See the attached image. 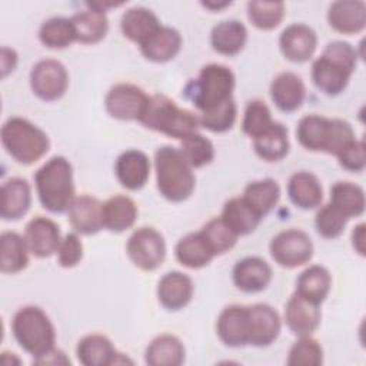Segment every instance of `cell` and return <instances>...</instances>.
<instances>
[{
	"mask_svg": "<svg viewBox=\"0 0 366 366\" xmlns=\"http://www.w3.org/2000/svg\"><path fill=\"white\" fill-rule=\"evenodd\" d=\"M242 199L263 219L280 199V187L273 179H260L246 184Z\"/></svg>",
	"mask_w": 366,
	"mask_h": 366,
	"instance_id": "cell-37",
	"label": "cell"
},
{
	"mask_svg": "<svg viewBox=\"0 0 366 366\" xmlns=\"http://www.w3.org/2000/svg\"><path fill=\"white\" fill-rule=\"evenodd\" d=\"M11 332L19 346L34 360L54 349V326L39 306L20 307L13 316Z\"/></svg>",
	"mask_w": 366,
	"mask_h": 366,
	"instance_id": "cell-5",
	"label": "cell"
},
{
	"mask_svg": "<svg viewBox=\"0 0 366 366\" xmlns=\"http://www.w3.org/2000/svg\"><path fill=\"white\" fill-rule=\"evenodd\" d=\"M76 356L84 366H109L129 362L122 353H117L112 340L99 333L81 337L76 346Z\"/></svg>",
	"mask_w": 366,
	"mask_h": 366,
	"instance_id": "cell-20",
	"label": "cell"
},
{
	"mask_svg": "<svg viewBox=\"0 0 366 366\" xmlns=\"http://www.w3.org/2000/svg\"><path fill=\"white\" fill-rule=\"evenodd\" d=\"M247 41L246 26L234 19L217 23L210 33V44L214 51L223 56L239 54Z\"/></svg>",
	"mask_w": 366,
	"mask_h": 366,
	"instance_id": "cell-27",
	"label": "cell"
},
{
	"mask_svg": "<svg viewBox=\"0 0 366 366\" xmlns=\"http://www.w3.org/2000/svg\"><path fill=\"white\" fill-rule=\"evenodd\" d=\"M356 49L342 40L326 44L323 53L312 64L313 84L326 96L340 94L357 66Z\"/></svg>",
	"mask_w": 366,
	"mask_h": 366,
	"instance_id": "cell-1",
	"label": "cell"
},
{
	"mask_svg": "<svg viewBox=\"0 0 366 366\" xmlns=\"http://www.w3.org/2000/svg\"><path fill=\"white\" fill-rule=\"evenodd\" d=\"M186 349L179 337L160 335L146 347L144 362L150 366H179L184 362Z\"/></svg>",
	"mask_w": 366,
	"mask_h": 366,
	"instance_id": "cell-33",
	"label": "cell"
},
{
	"mask_svg": "<svg viewBox=\"0 0 366 366\" xmlns=\"http://www.w3.org/2000/svg\"><path fill=\"white\" fill-rule=\"evenodd\" d=\"M149 96L143 89L130 83L114 84L104 97V107L117 120H140Z\"/></svg>",
	"mask_w": 366,
	"mask_h": 366,
	"instance_id": "cell-11",
	"label": "cell"
},
{
	"mask_svg": "<svg viewBox=\"0 0 366 366\" xmlns=\"http://www.w3.org/2000/svg\"><path fill=\"white\" fill-rule=\"evenodd\" d=\"M17 64V53L13 49L1 47V77H6Z\"/></svg>",
	"mask_w": 366,
	"mask_h": 366,
	"instance_id": "cell-51",
	"label": "cell"
},
{
	"mask_svg": "<svg viewBox=\"0 0 366 366\" xmlns=\"http://www.w3.org/2000/svg\"><path fill=\"white\" fill-rule=\"evenodd\" d=\"M234 86V74L227 66L210 63L203 66L199 77L190 83L189 97L193 106L204 113L233 99Z\"/></svg>",
	"mask_w": 366,
	"mask_h": 366,
	"instance_id": "cell-7",
	"label": "cell"
},
{
	"mask_svg": "<svg viewBox=\"0 0 366 366\" xmlns=\"http://www.w3.org/2000/svg\"><path fill=\"white\" fill-rule=\"evenodd\" d=\"M247 17L256 29L273 30L285 17V4L282 1H249Z\"/></svg>",
	"mask_w": 366,
	"mask_h": 366,
	"instance_id": "cell-42",
	"label": "cell"
},
{
	"mask_svg": "<svg viewBox=\"0 0 366 366\" xmlns=\"http://www.w3.org/2000/svg\"><path fill=\"white\" fill-rule=\"evenodd\" d=\"M202 236L210 246L214 256L224 254L232 250L237 242V234L229 229V226L222 220V217L210 219L200 230Z\"/></svg>",
	"mask_w": 366,
	"mask_h": 366,
	"instance_id": "cell-43",
	"label": "cell"
},
{
	"mask_svg": "<svg viewBox=\"0 0 366 366\" xmlns=\"http://www.w3.org/2000/svg\"><path fill=\"white\" fill-rule=\"evenodd\" d=\"M83 257V244L76 233H67L57 249V262L61 267L70 269L80 263Z\"/></svg>",
	"mask_w": 366,
	"mask_h": 366,
	"instance_id": "cell-49",
	"label": "cell"
},
{
	"mask_svg": "<svg viewBox=\"0 0 366 366\" xmlns=\"http://www.w3.org/2000/svg\"><path fill=\"white\" fill-rule=\"evenodd\" d=\"M237 117V106L234 99H230L220 106L200 113L199 122L200 127H204L213 133H224L230 130Z\"/></svg>",
	"mask_w": 366,
	"mask_h": 366,
	"instance_id": "cell-45",
	"label": "cell"
},
{
	"mask_svg": "<svg viewBox=\"0 0 366 366\" xmlns=\"http://www.w3.org/2000/svg\"><path fill=\"white\" fill-rule=\"evenodd\" d=\"M317 46L316 31L303 23L289 24L279 37V49L285 59L292 63L307 61Z\"/></svg>",
	"mask_w": 366,
	"mask_h": 366,
	"instance_id": "cell-14",
	"label": "cell"
},
{
	"mask_svg": "<svg viewBox=\"0 0 366 366\" xmlns=\"http://www.w3.org/2000/svg\"><path fill=\"white\" fill-rule=\"evenodd\" d=\"M329 26L342 34H357L366 26V4L360 0H339L327 10Z\"/></svg>",
	"mask_w": 366,
	"mask_h": 366,
	"instance_id": "cell-23",
	"label": "cell"
},
{
	"mask_svg": "<svg viewBox=\"0 0 366 366\" xmlns=\"http://www.w3.org/2000/svg\"><path fill=\"white\" fill-rule=\"evenodd\" d=\"M160 21L157 16L146 7H132L126 10L120 20V29L126 39L137 43L139 46L153 34L159 27Z\"/></svg>",
	"mask_w": 366,
	"mask_h": 366,
	"instance_id": "cell-32",
	"label": "cell"
},
{
	"mask_svg": "<svg viewBox=\"0 0 366 366\" xmlns=\"http://www.w3.org/2000/svg\"><path fill=\"white\" fill-rule=\"evenodd\" d=\"M34 363H40V365H59V363H70V360L64 356V353L61 350L54 347L53 350H50L44 356L36 359Z\"/></svg>",
	"mask_w": 366,
	"mask_h": 366,
	"instance_id": "cell-52",
	"label": "cell"
},
{
	"mask_svg": "<svg viewBox=\"0 0 366 366\" xmlns=\"http://www.w3.org/2000/svg\"><path fill=\"white\" fill-rule=\"evenodd\" d=\"M31 204V189L26 179L10 177L1 184V209L3 220H19Z\"/></svg>",
	"mask_w": 366,
	"mask_h": 366,
	"instance_id": "cell-25",
	"label": "cell"
},
{
	"mask_svg": "<svg viewBox=\"0 0 366 366\" xmlns=\"http://www.w3.org/2000/svg\"><path fill=\"white\" fill-rule=\"evenodd\" d=\"M249 313V345L254 347H267L279 336L282 320L279 313L266 303L247 306Z\"/></svg>",
	"mask_w": 366,
	"mask_h": 366,
	"instance_id": "cell-13",
	"label": "cell"
},
{
	"mask_svg": "<svg viewBox=\"0 0 366 366\" xmlns=\"http://www.w3.org/2000/svg\"><path fill=\"white\" fill-rule=\"evenodd\" d=\"M139 47L149 61L167 63L179 54L182 49V36L176 29L162 24Z\"/></svg>",
	"mask_w": 366,
	"mask_h": 366,
	"instance_id": "cell-24",
	"label": "cell"
},
{
	"mask_svg": "<svg viewBox=\"0 0 366 366\" xmlns=\"http://www.w3.org/2000/svg\"><path fill=\"white\" fill-rule=\"evenodd\" d=\"M126 253L136 267L146 272L156 270L166 257L164 237L154 227L142 226L130 234Z\"/></svg>",
	"mask_w": 366,
	"mask_h": 366,
	"instance_id": "cell-8",
	"label": "cell"
},
{
	"mask_svg": "<svg viewBox=\"0 0 366 366\" xmlns=\"http://www.w3.org/2000/svg\"><path fill=\"white\" fill-rule=\"evenodd\" d=\"M232 280L240 292L259 293L269 286L272 267L259 256H247L233 266Z\"/></svg>",
	"mask_w": 366,
	"mask_h": 366,
	"instance_id": "cell-16",
	"label": "cell"
},
{
	"mask_svg": "<svg viewBox=\"0 0 366 366\" xmlns=\"http://www.w3.org/2000/svg\"><path fill=\"white\" fill-rule=\"evenodd\" d=\"M289 149V132L280 122H273L262 134L253 139V150L264 162L282 160Z\"/></svg>",
	"mask_w": 366,
	"mask_h": 366,
	"instance_id": "cell-30",
	"label": "cell"
},
{
	"mask_svg": "<svg viewBox=\"0 0 366 366\" xmlns=\"http://www.w3.org/2000/svg\"><path fill=\"white\" fill-rule=\"evenodd\" d=\"M0 137L7 154L24 166L36 163L50 149L49 136L40 127L19 116L3 123Z\"/></svg>",
	"mask_w": 366,
	"mask_h": 366,
	"instance_id": "cell-6",
	"label": "cell"
},
{
	"mask_svg": "<svg viewBox=\"0 0 366 366\" xmlns=\"http://www.w3.org/2000/svg\"><path fill=\"white\" fill-rule=\"evenodd\" d=\"M144 127L183 140L200 127L199 116L187 109L179 107L174 100L164 94L149 96L146 109L139 120Z\"/></svg>",
	"mask_w": 366,
	"mask_h": 366,
	"instance_id": "cell-4",
	"label": "cell"
},
{
	"mask_svg": "<svg viewBox=\"0 0 366 366\" xmlns=\"http://www.w3.org/2000/svg\"><path fill=\"white\" fill-rule=\"evenodd\" d=\"M220 217L237 236H246L254 232L262 222V217L242 199V196L229 199L223 206Z\"/></svg>",
	"mask_w": 366,
	"mask_h": 366,
	"instance_id": "cell-38",
	"label": "cell"
},
{
	"mask_svg": "<svg viewBox=\"0 0 366 366\" xmlns=\"http://www.w3.org/2000/svg\"><path fill=\"white\" fill-rule=\"evenodd\" d=\"M30 87L34 96L43 102H56L69 87V73L63 63L54 59H43L30 70Z\"/></svg>",
	"mask_w": 366,
	"mask_h": 366,
	"instance_id": "cell-10",
	"label": "cell"
},
{
	"mask_svg": "<svg viewBox=\"0 0 366 366\" xmlns=\"http://www.w3.org/2000/svg\"><path fill=\"white\" fill-rule=\"evenodd\" d=\"M137 219V206L126 194H114L103 203V229L122 233L130 229Z\"/></svg>",
	"mask_w": 366,
	"mask_h": 366,
	"instance_id": "cell-29",
	"label": "cell"
},
{
	"mask_svg": "<svg viewBox=\"0 0 366 366\" xmlns=\"http://www.w3.org/2000/svg\"><path fill=\"white\" fill-rule=\"evenodd\" d=\"M230 3H202V6H204V7H207V9H212V10H219V9H223V7H226V6H229Z\"/></svg>",
	"mask_w": 366,
	"mask_h": 366,
	"instance_id": "cell-54",
	"label": "cell"
},
{
	"mask_svg": "<svg viewBox=\"0 0 366 366\" xmlns=\"http://www.w3.org/2000/svg\"><path fill=\"white\" fill-rule=\"evenodd\" d=\"M71 19L76 41L84 44H94L103 40L109 31V20L106 11L87 3V10L76 13Z\"/></svg>",
	"mask_w": 366,
	"mask_h": 366,
	"instance_id": "cell-28",
	"label": "cell"
},
{
	"mask_svg": "<svg viewBox=\"0 0 366 366\" xmlns=\"http://www.w3.org/2000/svg\"><path fill=\"white\" fill-rule=\"evenodd\" d=\"M34 186L46 210L67 212L76 197L71 163L63 156H53L34 173Z\"/></svg>",
	"mask_w": 366,
	"mask_h": 366,
	"instance_id": "cell-2",
	"label": "cell"
},
{
	"mask_svg": "<svg viewBox=\"0 0 366 366\" xmlns=\"http://www.w3.org/2000/svg\"><path fill=\"white\" fill-rule=\"evenodd\" d=\"M270 99L283 113H293L302 107L306 97V86L293 71L279 73L270 83Z\"/></svg>",
	"mask_w": 366,
	"mask_h": 366,
	"instance_id": "cell-21",
	"label": "cell"
},
{
	"mask_svg": "<svg viewBox=\"0 0 366 366\" xmlns=\"http://www.w3.org/2000/svg\"><path fill=\"white\" fill-rule=\"evenodd\" d=\"M330 134V119L319 114L303 116L296 127V137L302 147L310 152H326Z\"/></svg>",
	"mask_w": 366,
	"mask_h": 366,
	"instance_id": "cell-34",
	"label": "cell"
},
{
	"mask_svg": "<svg viewBox=\"0 0 366 366\" xmlns=\"http://www.w3.org/2000/svg\"><path fill=\"white\" fill-rule=\"evenodd\" d=\"M174 254L177 262L189 269H202L214 257V253L200 232L183 236L174 247Z\"/></svg>",
	"mask_w": 366,
	"mask_h": 366,
	"instance_id": "cell-35",
	"label": "cell"
},
{
	"mask_svg": "<svg viewBox=\"0 0 366 366\" xmlns=\"http://www.w3.org/2000/svg\"><path fill=\"white\" fill-rule=\"evenodd\" d=\"M355 140V130L349 122L342 119H330V134L325 153L337 157Z\"/></svg>",
	"mask_w": 366,
	"mask_h": 366,
	"instance_id": "cell-48",
	"label": "cell"
},
{
	"mask_svg": "<svg viewBox=\"0 0 366 366\" xmlns=\"http://www.w3.org/2000/svg\"><path fill=\"white\" fill-rule=\"evenodd\" d=\"M24 239L33 256L46 259L57 253L63 237L60 234V227L54 220L46 216H36L27 222Z\"/></svg>",
	"mask_w": 366,
	"mask_h": 366,
	"instance_id": "cell-12",
	"label": "cell"
},
{
	"mask_svg": "<svg viewBox=\"0 0 366 366\" xmlns=\"http://www.w3.org/2000/svg\"><path fill=\"white\" fill-rule=\"evenodd\" d=\"M154 169L157 190L166 200L180 203L192 196L196 177L179 149L172 146L159 147L154 152Z\"/></svg>",
	"mask_w": 366,
	"mask_h": 366,
	"instance_id": "cell-3",
	"label": "cell"
},
{
	"mask_svg": "<svg viewBox=\"0 0 366 366\" xmlns=\"http://www.w3.org/2000/svg\"><path fill=\"white\" fill-rule=\"evenodd\" d=\"M347 219L359 217L365 212V192L352 182H336L330 187V202Z\"/></svg>",
	"mask_w": 366,
	"mask_h": 366,
	"instance_id": "cell-39",
	"label": "cell"
},
{
	"mask_svg": "<svg viewBox=\"0 0 366 366\" xmlns=\"http://www.w3.org/2000/svg\"><path fill=\"white\" fill-rule=\"evenodd\" d=\"M332 286V276L325 266L312 264L306 267L296 279V293L306 300L322 305L329 295Z\"/></svg>",
	"mask_w": 366,
	"mask_h": 366,
	"instance_id": "cell-31",
	"label": "cell"
},
{
	"mask_svg": "<svg viewBox=\"0 0 366 366\" xmlns=\"http://www.w3.org/2000/svg\"><path fill=\"white\" fill-rule=\"evenodd\" d=\"M347 220L349 219L346 216H343L337 209L327 203L319 207L315 216V227L322 237L336 239L343 233Z\"/></svg>",
	"mask_w": 366,
	"mask_h": 366,
	"instance_id": "cell-47",
	"label": "cell"
},
{
	"mask_svg": "<svg viewBox=\"0 0 366 366\" xmlns=\"http://www.w3.org/2000/svg\"><path fill=\"white\" fill-rule=\"evenodd\" d=\"M337 162L340 167L347 172L359 173L366 166V150L363 140H355L350 146H347L339 156Z\"/></svg>",
	"mask_w": 366,
	"mask_h": 366,
	"instance_id": "cell-50",
	"label": "cell"
},
{
	"mask_svg": "<svg viewBox=\"0 0 366 366\" xmlns=\"http://www.w3.org/2000/svg\"><path fill=\"white\" fill-rule=\"evenodd\" d=\"M274 120L272 119L270 109L263 100L254 99L246 104L243 120H242V130L246 136L254 139L262 134Z\"/></svg>",
	"mask_w": 366,
	"mask_h": 366,
	"instance_id": "cell-46",
	"label": "cell"
},
{
	"mask_svg": "<svg viewBox=\"0 0 366 366\" xmlns=\"http://www.w3.org/2000/svg\"><path fill=\"white\" fill-rule=\"evenodd\" d=\"M114 173L119 183L132 192L140 190L150 176V160L146 153L130 149L123 152L114 164Z\"/></svg>",
	"mask_w": 366,
	"mask_h": 366,
	"instance_id": "cell-22",
	"label": "cell"
},
{
	"mask_svg": "<svg viewBox=\"0 0 366 366\" xmlns=\"http://www.w3.org/2000/svg\"><path fill=\"white\" fill-rule=\"evenodd\" d=\"M287 196L296 207L312 210L322 204L323 187L316 174L300 170L290 176L287 182Z\"/></svg>",
	"mask_w": 366,
	"mask_h": 366,
	"instance_id": "cell-26",
	"label": "cell"
},
{
	"mask_svg": "<svg viewBox=\"0 0 366 366\" xmlns=\"http://www.w3.org/2000/svg\"><path fill=\"white\" fill-rule=\"evenodd\" d=\"M39 40L44 47L60 50L76 41V31L71 19L51 17L43 21L39 29Z\"/></svg>",
	"mask_w": 366,
	"mask_h": 366,
	"instance_id": "cell-40",
	"label": "cell"
},
{
	"mask_svg": "<svg viewBox=\"0 0 366 366\" xmlns=\"http://www.w3.org/2000/svg\"><path fill=\"white\" fill-rule=\"evenodd\" d=\"M322 313L319 305H315L296 292L289 297L285 306V322L289 330L296 336H312L319 327Z\"/></svg>",
	"mask_w": 366,
	"mask_h": 366,
	"instance_id": "cell-19",
	"label": "cell"
},
{
	"mask_svg": "<svg viewBox=\"0 0 366 366\" xmlns=\"http://www.w3.org/2000/svg\"><path fill=\"white\" fill-rule=\"evenodd\" d=\"M29 247L24 236L3 232L0 236V269L3 273H19L29 264Z\"/></svg>",
	"mask_w": 366,
	"mask_h": 366,
	"instance_id": "cell-36",
	"label": "cell"
},
{
	"mask_svg": "<svg viewBox=\"0 0 366 366\" xmlns=\"http://www.w3.org/2000/svg\"><path fill=\"white\" fill-rule=\"evenodd\" d=\"M272 259L285 269L306 264L313 257V243L309 234L300 229L279 232L269 244Z\"/></svg>",
	"mask_w": 366,
	"mask_h": 366,
	"instance_id": "cell-9",
	"label": "cell"
},
{
	"mask_svg": "<svg viewBox=\"0 0 366 366\" xmlns=\"http://www.w3.org/2000/svg\"><path fill=\"white\" fill-rule=\"evenodd\" d=\"M180 153L192 169H200L214 159L213 143L199 132L184 137L180 143Z\"/></svg>",
	"mask_w": 366,
	"mask_h": 366,
	"instance_id": "cell-41",
	"label": "cell"
},
{
	"mask_svg": "<svg viewBox=\"0 0 366 366\" xmlns=\"http://www.w3.org/2000/svg\"><path fill=\"white\" fill-rule=\"evenodd\" d=\"M216 333L222 343L229 347H243L249 345L247 306H226L217 316Z\"/></svg>",
	"mask_w": 366,
	"mask_h": 366,
	"instance_id": "cell-15",
	"label": "cell"
},
{
	"mask_svg": "<svg viewBox=\"0 0 366 366\" xmlns=\"http://www.w3.org/2000/svg\"><path fill=\"white\" fill-rule=\"evenodd\" d=\"M289 366H319L323 363V349L312 336H299L287 355Z\"/></svg>",
	"mask_w": 366,
	"mask_h": 366,
	"instance_id": "cell-44",
	"label": "cell"
},
{
	"mask_svg": "<svg viewBox=\"0 0 366 366\" xmlns=\"http://www.w3.org/2000/svg\"><path fill=\"white\" fill-rule=\"evenodd\" d=\"M193 292L194 286L190 276L177 270L167 272L157 283L159 303L170 312L186 307L192 302Z\"/></svg>",
	"mask_w": 366,
	"mask_h": 366,
	"instance_id": "cell-18",
	"label": "cell"
},
{
	"mask_svg": "<svg viewBox=\"0 0 366 366\" xmlns=\"http://www.w3.org/2000/svg\"><path fill=\"white\" fill-rule=\"evenodd\" d=\"M67 216L76 233L90 236L103 229V203L94 196H76L67 210Z\"/></svg>",
	"mask_w": 366,
	"mask_h": 366,
	"instance_id": "cell-17",
	"label": "cell"
},
{
	"mask_svg": "<svg viewBox=\"0 0 366 366\" xmlns=\"http://www.w3.org/2000/svg\"><path fill=\"white\" fill-rule=\"evenodd\" d=\"M365 223H359L352 232V246L360 256H365Z\"/></svg>",
	"mask_w": 366,
	"mask_h": 366,
	"instance_id": "cell-53",
	"label": "cell"
}]
</instances>
